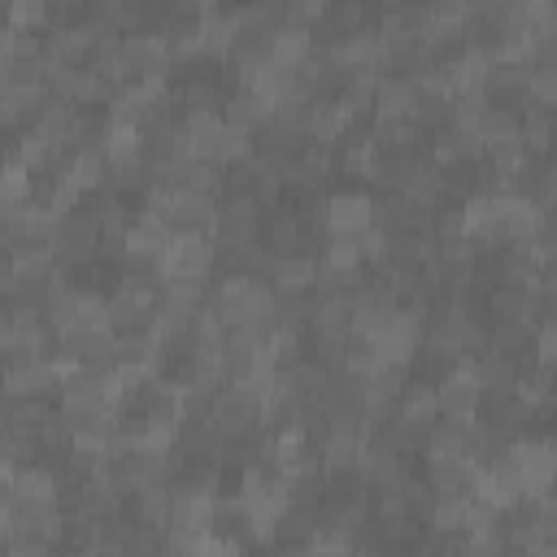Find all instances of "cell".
I'll return each instance as SVG.
<instances>
[{
  "label": "cell",
  "mask_w": 557,
  "mask_h": 557,
  "mask_svg": "<svg viewBox=\"0 0 557 557\" xmlns=\"http://www.w3.org/2000/svg\"><path fill=\"white\" fill-rule=\"evenodd\" d=\"M209 309L222 326H270L274 313V287L261 274L239 278H213L209 283Z\"/></svg>",
  "instance_id": "obj_1"
},
{
  "label": "cell",
  "mask_w": 557,
  "mask_h": 557,
  "mask_svg": "<svg viewBox=\"0 0 557 557\" xmlns=\"http://www.w3.org/2000/svg\"><path fill=\"white\" fill-rule=\"evenodd\" d=\"M48 248H52V257H57L61 270H78V265H87V261L100 252V226H96V218H91L83 205L65 209Z\"/></svg>",
  "instance_id": "obj_2"
},
{
  "label": "cell",
  "mask_w": 557,
  "mask_h": 557,
  "mask_svg": "<svg viewBox=\"0 0 557 557\" xmlns=\"http://www.w3.org/2000/svg\"><path fill=\"white\" fill-rule=\"evenodd\" d=\"M165 278H209L213 274V239L205 231H170V244L161 252Z\"/></svg>",
  "instance_id": "obj_3"
},
{
  "label": "cell",
  "mask_w": 557,
  "mask_h": 557,
  "mask_svg": "<svg viewBox=\"0 0 557 557\" xmlns=\"http://www.w3.org/2000/svg\"><path fill=\"white\" fill-rule=\"evenodd\" d=\"M257 231H261V209L252 196H222L218 200V213H213V248H244V244H257Z\"/></svg>",
  "instance_id": "obj_4"
},
{
  "label": "cell",
  "mask_w": 557,
  "mask_h": 557,
  "mask_svg": "<svg viewBox=\"0 0 557 557\" xmlns=\"http://www.w3.org/2000/svg\"><path fill=\"white\" fill-rule=\"evenodd\" d=\"M326 235H361L370 226V191L366 187H335L322 209Z\"/></svg>",
  "instance_id": "obj_5"
},
{
  "label": "cell",
  "mask_w": 557,
  "mask_h": 557,
  "mask_svg": "<svg viewBox=\"0 0 557 557\" xmlns=\"http://www.w3.org/2000/svg\"><path fill=\"white\" fill-rule=\"evenodd\" d=\"M57 387H61V370H57V361L22 357V361H9V366H4V392H9V396L57 400Z\"/></svg>",
  "instance_id": "obj_6"
},
{
  "label": "cell",
  "mask_w": 557,
  "mask_h": 557,
  "mask_svg": "<svg viewBox=\"0 0 557 557\" xmlns=\"http://www.w3.org/2000/svg\"><path fill=\"white\" fill-rule=\"evenodd\" d=\"M422 479L435 496H474L479 466L470 457H422Z\"/></svg>",
  "instance_id": "obj_7"
},
{
  "label": "cell",
  "mask_w": 557,
  "mask_h": 557,
  "mask_svg": "<svg viewBox=\"0 0 557 557\" xmlns=\"http://www.w3.org/2000/svg\"><path fill=\"white\" fill-rule=\"evenodd\" d=\"M413 100H418V78L396 74V70H383L379 83H374L370 113H374V117H409Z\"/></svg>",
  "instance_id": "obj_8"
},
{
  "label": "cell",
  "mask_w": 557,
  "mask_h": 557,
  "mask_svg": "<svg viewBox=\"0 0 557 557\" xmlns=\"http://www.w3.org/2000/svg\"><path fill=\"white\" fill-rule=\"evenodd\" d=\"M200 309H209V278H161V305L157 313L191 322Z\"/></svg>",
  "instance_id": "obj_9"
},
{
  "label": "cell",
  "mask_w": 557,
  "mask_h": 557,
  "mask_svg": "<svg viewBox=\"0 0 557 557\" xmlns=\"http://www.w3.org/2000/svg\"><path fill=\"white\" fill-rule=\"evenodd\" d=\"M474 405H479V387L466 370H453L444 383H435V409L448 422H474Z\"/></svg>",
  "instance_id": "obj_10"
},
{
  "label": "cell",
  "mask_w": 557,
  "mask_h": 557,
  "mask_svg": "<svg viewBox=\"0 0 557 557\" xmlns=\"http://www.w3.org/2000/svg\"><path fill=\"white\" fill-rule=\"evenodd\" d=\"M322 540V513L318 509H305V505H283L278 518H274V531H270V544H300V548H313Z\"/></svg>",
  "instance_id": "obj_11"
},
{
  "label": "cell",
  "mask_w": 557,
  "mask_h": 557,
  "mask_svg": "<svg viewBox=\"0 0 557 557\" xmlns=\"http://www.w3.org/2000/svg\"><path fill=\"white\" fill-rule=\"evenodd\" d=\"M313 270H318V257L309 252H283V257H270V287L274 292H309L313 287Z\"/></svg>",
  "instance_id": "obj_12"
},
{
  "label": "cell",
  "mask_w": 557,
  "mask_h": 557,
  "mask_svg": "<svg viewBox=\"0 0 557 557\" xmlns=\"http://www.w3.org/2000/svg\"><path fill=\"white\" fill-rule=\"evenodd\" d=\"M461 370L474 379L479 392H518V361H509L500 352H483V357L466 361Z\"/></svg>",
  "instance_id": "obj_13"
},
{
  "label": "cell",
  "mask_w": 557,
  "mask_h": 557,
  "mask_svg": "<svg viewBox=\"0 0 557 557\" xmlns=\"http://www.w3.org/2000/svg\"><path fill=\"white\" fill-rule=\"evenodd\" d=\"M313 57V30L309 26H296V22H283L274 26L270 35V61H283V65H305Z\"/></svg>",
  "instance_id": "obj_14"
},
{
  "label": "cell",
  "mask_w": 557,
  "mask_h": 557,
  "mask_svg": "<svg viewBox=\"0 0 557 557\" xmlns=\"http://www.w3.org/2000/svg\"><path fill=\"white\" fill-rule=\"evenodd\" d=\"M9 492H13V500H57L61 483H57V474L48 466L35 461V466H17L9 474Z\"/></svg>",
  "instance_id": "obj_15"
},
{
  "label": "cell",
  "mask_w": 557,
  "mask_h": 557,
  "mask_svg": "<svg viewBox=\"0 0 557 557\" xmlns=\"http://www.w3.org/2000/svg\"><path fill=\"white\" fill-rule=\"evenodd\" d=\"M531 339H535V326H527V322H487V348L509 361H527Z\"/></svg>",
  "instance_id": "obj_16"
},
{
  "label": "cell",
  "mask_w": 557,
  "mask_h": 557,
  "mask_svg": "<svg viewBox=\"0 0 557 557\" xmlns=\"http://www.w3.org/2000/svg\"><path fill=\"white\" fill-rule=\"evenodd\" d=\"M518 122H522V117H518V109L487 100V104H483V113H479V122H474V135L483 139V148H492V144L518 139Z\"/></svg>",
  "instance_id": "obj_17"
},
{
  "label": "cell",
  "mask_w": 557,
  "mask_h": 557,
  "mask_svg": "<svg viewBox=\"0 0 557 557\" xmlns=\"http://www.w3.org/2000/svg\"><path fill=\"white\" fill-rule=\"evenodd\" d=\"M426 457H470V422L435 418L426 431Z\"/></svg>",
  "instance_id": "obj_18"
},
{
  "label": "cell",
  "mask_w": 557,
  "mask_h": 557,
  "mask_svg": "<svg viewBox=\"0 0 557 557\" xmlns=\"http://www.w3.org/2000/svg\"><path fill=\"white\" fill-rule=\"evenodd\" d=\"M440 191L453 205H466L479 196V161H448L440 165Z\"/></svg>",
  "instance_id": "obj_19"
},
{
  "label": "cell",
  "mask_w": 557,
  "mask_h": 557,
  "mask_svg": "<svg viewBox=\"0 0 557 557\" xmlns=\"http://www.w3.org/2000/svg\"><path fill=\"white\" fill-rule=\"evenodd\" d=\"M426 235H383V257L374 270H413L422 265Z\"/></svg>",
  "instance_id": "obj_20"
},
{
  "label": "cell",
  "mask_w": 557,
  "mask_h": 557,
  "mask_svg": "<svg viewBox=\"0 0 557 557\" xmlns=\"http://www.w3.org/2000/svg\"><path fill=\"white\" fill-rule=\"evenodd\" d=\"M265 113H270V104H261L248 87H235L226 100H222V122L226 126H244V131H257L261 122H265Z\"/></svg>",
  "instance_id": "obj_21"
},
{
  "label": "cell",
  "mask_w": 557,
  "mask_h": 557,
  "mask_svg": "<svg viewBox=\"0 0 557 557\" xmlns=\"http://www.w3.org/2000/svg\"><path fill=\"white\" fill-rule=\"evenodd\" d=\"M357 448H361V435L326 431L322 444H318V461H322L326 474H335V470H357Z\"/></svg>",
  "instance_id": "obj_22"
},
{
  "label": "cell",
  "mask_w": 557,
  "mask_h": 557,
  "mask_svg": "<svg viewBox=\"0 0 557 557\" xmlns=\"http://www.w3.org/2000/svg\"><path fill=\"white\" fill-rule=\"evenodd\" d=\"M396 413L400 418H409V422H422V426H431L435 418H440V409H435V387L431 383H405V392H400V400H396Z\"/></svg>",
  "instance_id": "obj_23"
},
{
  "label": "cell",
  "mask_w": 557,
  "mask_h": 557,
  "mask_svg": "<svg viewBox=\"0 0 557 557\" xmlns=\"http://www.w3.org/2000/svg\"><path fill=\"white\" fill-rule=\"evenodd\" d=\"M466 505L470 496H435L426 509V531H444V535L466 531Z\"/></svg>",
  "instance_id": "obj_24"
},
{
  "label": "cell",
  "mask_w": 557,
  "mask_h": 557,
  "mask_svg": "<svg viewBox=\"0 0 557 557\" xmlns=\"http://www.w3.org/2000/svg\"><path fill=\"white\" fill-rule=\"evenodd\" d=\"M252 157V131L244 126H222V139H218V165H235V161H248Z\"/></svg>",
  "instance_id": "obj_25"
},
{
  "label": "cell",
  "mask_w": 557,
  "mask_h": 557,
  "mask_svg": "<svg viewBox=\"0 0 557 557\" xmlns=\"http://www.w3.org/2000/svg\"><path fill=\"white\" fill-rule=\"evenodd\" d=\"M553 100H557V70L531 65L527 70V104H553Z\"/></svg>",
  "instance_id": "obj_26"
},
{
  "label": "cell",
  "mask_w": 557,
  "mask_h": 557,
  "mask_svg": "<svg viewBox=\"0 0 557 557\" xmlns=\"http://www.w3.org/2000/svg\"><path fill=\"white\" fill-rule=\"evenodd\" d=\"M52 544H30V540H9V548H4V557H44Z\"/></svg>",
  "instance_id": "obj_27"
},
{
  "label": "cell",
  "mask_w": 557,
  "mask_h": 557,
  "mask_svg": "<svg viewBox=\"0 0 557 557\" xmlns=\"http://www.w3.org/2000/svg\"><path fill=\"white\" fill-rule=\"evenodd\" d=\"M265 557H313V548H300V544H265Z\"/></svg>",
  "instance_id": "obj_28"
},
{
  "label": "cell",
  "mask_w": 557,
  "mask_h": 557,
  "mask_svg": "<svg viewBox=\"0 0 557 557\" xmlns=\"http://www.w3.org/2000/svg\"><path fill=\"white\" fill-rule=\"evenodd\" d=\"M0 540H9V505H0Z\"/></svg>",
  "instance_id": "obj_29"
}]
</instances>
